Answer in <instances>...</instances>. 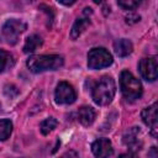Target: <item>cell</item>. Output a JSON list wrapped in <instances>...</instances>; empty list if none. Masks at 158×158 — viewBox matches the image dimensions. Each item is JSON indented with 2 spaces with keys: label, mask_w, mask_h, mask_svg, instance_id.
Segmentation results:
<instances>
[{
  "label": "cell",
  "mask_w": 158,
  "mask_h": 158,
  "mask_svg": "<svg viewBox=\"0 0 158 158\" xmlns=\"http://www.w3.org/2000/svg\"><path fill=\"white\" fill-rule=\"evenodd\" d=\"M120 86L122 95L126 100L133 101L139 99L142 95V84L141 81L128 70H122L120 74Z\"/></svg>",
  "instance_id": "obj_3"
},
{
  "label": "cell",
  "mask_w": 158,
  "mask_h": 158,
  "mask_svg": "<svg viewBox=\"0 0 158 158\" xmlns=\"http://www.w3.org/2000/svg\"><path fill=\"white\" fill-rule=\"evenodd\" d=\"M54 98H56V102L60 104V105H68L75 101L77 99V94L74 88L67 83V81H60L57 88H56V93H54Z\"/></svg>",
  "instance_id": "obj_6"
},
{
  "label": "cell",
  "mask_w": 158,
  "mask_h": 158,
  "mask_svg": "<svg viewBox=\"0 0 158 158\" xmlns=\"http://www.w3.org/2000/svg\"><path fill=\"white\" fill-rule=\"evenodd\" d=\"M91 151L95 158H109L112 153V144L107 138H99L91 144Z\"/></svg>",
  "instance_id": "obj_9"
},
{
  "label": "cell",
  "mask_w": 158,
  "mask_h": 158,
  "mask_svg": "<svg viewBox=\"0 0 158 158\" xmlns=\"http://www.w3.org/2000/svg\"><path fill=\"white\" fill-rule=\"evenodd\" d=\"M112 56L105 48H93L88 53V67L90 69H101L111 65Z\"/></svg>",
  "instance_id": "obj_4"
},
{
  "label": "cell",
  "mask_w": 158,
  "mask_h": 158,
  "mask_svg": "<svg viewBox=\"0 0 158 158\" xmlns=\"http://www.w3.org/2000/svg\"><path fill=\"white\" fill-rule=\"evenodd\" d=\"M157 106H158L157 102H154L151 106L143 109L141 114L143 122L151 127L153 136H156V130H157Z\"/></svg>",
  "instance_id": "obj_10"
},
{
  "label": "cell",
  "mask_w": 158,
  "mask_h": 158,
  "mask_svg": "<svg viewBox=\"0 0 158 158\" xmlns=\"http://www.w3.org/2000/svg\"><path fill=\"white\" fill-rule=\"evenodd\" d=\"M89 19H86V17H84V19H78L75 22H74V25H73V27H72V31H70V37H72V40H77L80 35H81V32L89 26Z\"/></svg>",
  "instance_id": "obj_13"
},
{
  "label": "cell",
  "mask_w": 158,
  "mask_h": 158,
  "mask_svg": "<svg viewBox=\"0 0 158 158\" xmlns=\"http://www.w3.org/2000/svg\"><path fill=\"white\" fill-rule=\"evenodd\" d=\"M27 68L32 73H42L47 70H56L63 65V58L57 54L32 56L27 59Z\"/></svg>",
  "instance_id": "obj_2"
},
{
  "label": "cell",
  "mask_w": 158,
  "mask_h": 158,
  "mask_svg": "<svg viewBox=\"0 0 158 158\" xmlns=\"http://www.w3.org/2000/svg\"><path fill=\"white\" fill-rule=\"evenodd\" d=\"M114 49L118 57H127L128 54H131L133 46H132V42L130 40L121 38L114 43Z\"/></svg>",
  "instance_id": "obj_12"
},
{
  "label": "cell",
  "mask_w": 158,
  "mask_h": 158,
  "mask_svg": "<svg viewBox=\"0 0 158 158\" xmlns=\"http://www.w3.org/2000/svg\"><path fill=\"white\" fill-rule=\"evenodd\" d=\"M11 131H12V122L7 118L0 120V141L7 139Z\"/></svg>",
  "instance_id": "obj_16"
},
{
  "label": "cell",
  "mask_w": 158,
  "mask_h": 158,
  "mask_svg": "<svg viewBox=\"0 0 158 158\" xmlns=\"http://www.w3.org/2000/svg\"><path fill=\"white\" fill-rule=\"evenodd\" d=\"M139 135H141V131H139L138 127H131V128H128L123 133L122 141L131 149V152H136V151L141 149V147H142V139H141Z\"/></svg>",
  "instance_id": "obj_8"
},
{
  "label": "cell",
  "mask_w": 158,
  "mask_h": 158,
  "mask_svg": "<svg viewBox=\"0 0 158 158\" xmlns=\"http://www.w3.org/2000/svg\"><path fill=\"white\" fill-rule=\"evenodd\" d=\"M41 46H42V38L37 35H32V36L27 37V40H26L25 46H23V52L25 53H32Z\"/></svg>",
  "instance_id": "obj_14"
},
{
  "label": "cell",
  "mask_w": 158,
  "mask_h": 158,
  "mask_svg": "<svg viewBox=\"0 0 158 158\" xmlns=\"http://www.w3.org/2000/svg\"><path fill=\"white\" fill-rule=\"evenodd\" d=\"M148 156H151L152 158H157V154H156V147H152L151 152L148 153Z\"/></svg>",
  "instance_id": "obj_22"
},
{
  "label": "cell",
  "mask_w": 158,
  "mask_h": 158,
  "mask_svg": "<svg viewBox=\"0 0 158 158\" xmlns=\"http://www.w3.org/2000/svg\"><path fill=\"white\" fill-rule=\"evenodd\" d=\"M139 73L143 79L147 81H154L158 75V64H157V58L156 57H147L139 60L138 64Z\"/></svg>",
  "instance_id": "obj_7"
},
{
  "label": "cell",
  "mask_w": 158,
  "mask_h": 158,
  "mask_svg": "<svg viewBox=\"0 0 158 158\" xmlns=\"http://www.w3.org/2000/svg\"><path fill=\"white\" fill-rule=\"evenodd\" d=\"M78 120L83 126H85V127L90 126L95 120L94 109L90 106H81L78 111Z\"/></svg>",
  "instance_id": "obj_11"
},
{
  "label": "cell",
  "mask_w": 158,
  "mask_h": 158,
  "mask_svg": "<svg viewBox=\"0 0 158 158\" xmlns=\"http://www.w3.org/2000/svg\"><path fill=\"white\" fill-rule=\"evenodd\" d=\"M57 123L58 122H57V120L54 117H48V118L43 120L41 122V126H40L42 135H48L51 131H53L57 127Z\"/></svg>",
  "instance_id": "obj_17"
},
{
  "label": "cell",
  "mask_w": 158,
  "mask_h": 158,
  "mask_svg": "<svg viewBox=\"0 0 158 158\" xmlns=\"http://www.w3.org/2000/svg\"><path fill=\"white\" fill-rule=\"evenodd\" d=\"M59 158H79L78 153L75 151H67L63 156H60Z\"/></svg>",
  "instance_id": "obj_20"
},
{
  "label": "cell",
  "mask_w": 158,
  "mask_h": 158,
  "mask_svg": "<svg viewBox=\"0 0 158 158\" xmlns=\"http://www.w3.org/2000/svg\"><path fill=\"white\" fill-rule=\"evenodd\" d=\"M139 19H141L139 15H137V14H130V15L126 16V22L127 23H135V22H138Z\"/></svg>",
  "instance_id": "obj_19"
},
{
  "label": "cell",
  "mask_w": 158,
  "mask_h": 158,
  "mask_svg": "<svg viewBox=\"0 0 158 158\" xmlns=\"http://www.w3.org/2000/svg\"><path fill=\"white\" fill-rule=\"evenodd\" d=\"M116 93V84L111 77H101L91 89V98L100 106L109 105Z\"/></svg>",
  "instance_id": "obj_1"
},
{
  "label": "cell",
  "mask_w": 158,
  "mask_h": 158,
  "mask_svg": "<svg viewBox=\"0 0 158 158\" xmlns=\"http://www.w3.org/2000/svg\"><path fill=\"white\" fill-rule=\"evenodd\" d=\"M118 158H138V156L135 152H127V153H122Z\"/></svg>",
  "instance_id": "obj_21"
},
{
  "label": "cell",
  "mask_w": 158,
  "mask_h": 158,
  "mask_svg": "<svg viewBox=\"0 0 158 158\" xmlns=\"http://www.w3.org/2000/svg\"><path fill=\"white\" fill-rule=\"evenodd\" d=\"M117 4H118V6H121V7L125 9V10H133V9H136V7L139 5V2H137V1H131V0L118 1Z\"/></svg>",
  "instance_id": "obj_18"
},
{
  "label": "cell",
  "mask_w": 158,
  "mask_h": 158,
  "mask_svg": "<svg viewBox=\"0 0 158 158\" xmlns=\"http://www.w3.org/2000/svg\"><path fill=\"white\" fill-rule=\"evenodd\" d=\"M14 65V57L11 53L0 49V73L5 72L10 67Z\"/></svg>",
  "instance_id": "obj_15"
},
{
  "label": "cell",
  "mask_w": 158,
  "mask_h": 158,
  "mask_svg": "<svg viewBox=\"0 0 158 158\" xmlns=\"http://www.w3.org/2000/svg\"><path fill=\"white\" fill-rule=\"evenodd\" d=\"M26 30V23L22 20L10 19L2 26V36L10 44H15L19 41L20 35Z\"/></svg>",
  "instance_id": "obj_5"
}]
</instances>
